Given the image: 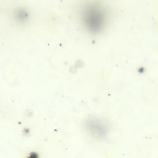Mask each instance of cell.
I'll return each mask as SVG.
<instances>
[{
    "mask_svg": "<svg viewBox=\"0 0 158 158\" xmlns=\"http://www.w3.org/2000/svg\"><path fill=\"white\" fill-rule=\"evenodd\" d=\"M87 125L88 126V127L91 131L101 136L104 135L106 132L104 127L98 122L92 121H89Z\"/></svg>",
    "mask_w": 158,
    "mask_h": 158,
    "instance_id": "obj_2",
    "label": "cell"
},
{
    "mask_svg": "<svg viewBox=\"0 0 158 158\" xmlns=\"http://www.w3.org/2000/svg\"><path fill=\"white\" fill-rule=\"evenodd\" d=\"M82 20L89 31L96 33L101 30L106 22V13L98 5H86L82 10Z\"/></svg>",
    "mask_w": 158,
    "mask_h": 158,
    "instance_id": "obj_1",
    "label": "cell"
}]
</instances>
